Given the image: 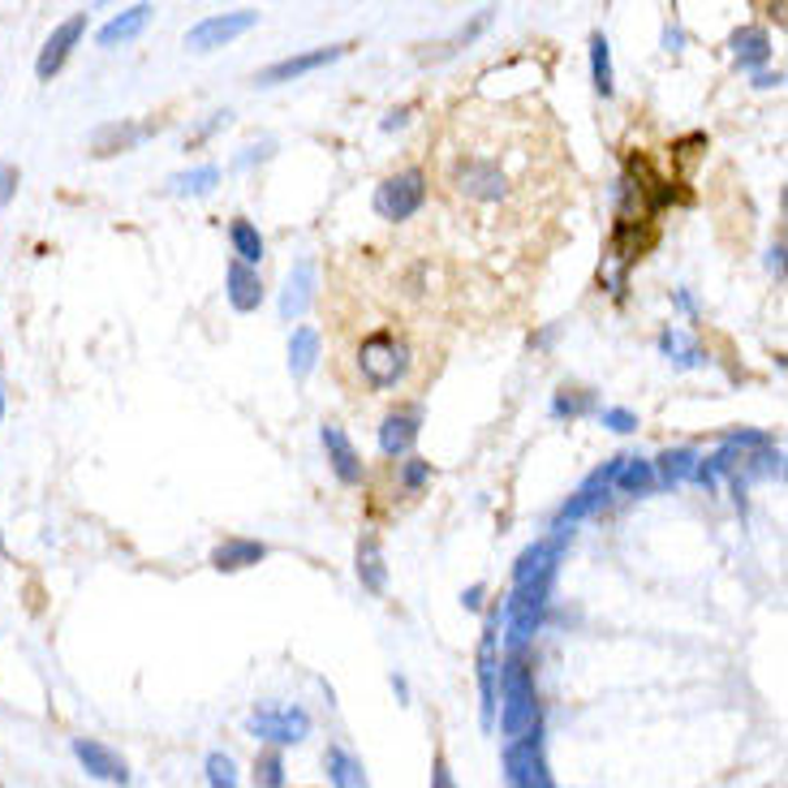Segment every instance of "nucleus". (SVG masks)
Masks as SVG:
<instances>
[{
	"label": "nucleus",
	"mask_w": 788,
	"mask_h": 788,
	"mask_svg": "<svg viewBox=\"0 0 788 788\" xmlns=\"http://www.w3.org/2000/svg\"><path fill=\"white\" fill-rule=\"evenodd\" d=\"M655 487V466L646 457H620V469L612 478V492H625V496H646Z\"/></svg>",
	"instance_id": "obj_23"
},
{
	"label": "nucleus",
	"mask_w": 788,
	"mask_h": 788,
	"mask_svg": "<svg viewBox=\"0 0 788 788\" xmlns=\"http://www.w3.org/2000/svg\"><path fill=\"white\" fill-rule=\"evenodd\" d=\"M224 297H229V306H233L238 315H251V311H259V306H263V297H267L259 267H246V263L229 259V267H224Z\"/></svg>",
	"instance_id": "obj_14"
},
{
	"label": "nucleus",
	"mask_w": 788,
	"mask_h": 788,
	"mask_svg": "<svg viewBox=\"0 0 788 788\" xmlns=\"http://www.w3.org/2000/svg\"><path fill=\"white\" fill-rule=\"evenodd\" d=\"M151 4H130L125 13H117V18H108L104 27H100V48H117V43H130V39H139L147 31V22H151Z\"/></svg>",
	"instance_id": "obj_18"
},
{
	"label": "nucleus",
	"mask_w": 788,
	"mask_h": 788,
	"mask_svg": "<svg viewBox=\"0 0 788 788\" xmlns=\"http://www.w3.org/2000/svg\"><path fill=\"white\" fill-rule=\"evenodd\" d=\"M315 285H320V272H315V259H297L289 267L285 289H281V320L297 323L306 315V306L315 302Z\"/></svg>",
	"instance_id": "obj_13"
},
{
	"label": "nucleus",
	"mask_w": 788,
	"mask_h": 788,
	"mask_svg": "<svg viewBox=\"0 0 788 788\" xmlns=\"http://www.w3.org/2000/svg\"><path fill=\"white\" fill-rule=\"evenodd\" d=\"M354 574H358L362 590H371V595H384V590H388V560H384V547H380V538L375 535L358 538Z\"/></svg>",
	"instance_id": "obj_16"
},
{
	"label": "nucleus",
	"mask_w": 788,
	"mask_h": 788,
	"mask_svg": "<svg viewBox=\"0 0 788 788\" xmlns=\"http://www.w3.org/2000/svg\"><path fill=\"white\" fill-rule=\"evenodd\" d=\"M405 117H410V108H396V112H388V117H384V130H396V125H405Z\"/></svg>",
	"instance_id": "obj_39"
},
{
	"label": "nucleus",
	"mask_w": 788,
	"mask_h": 788,
	"mask_svg": "<svg viewBox=\"0 0 788 788\" xmlns=\"http://www.w3.org/2000/svg\"><path fill=\"white\" fill-rule=\"evenodd\" d=\"M431 788H457V780H453V767H448V758H444V754L431 762Z\"/></svg>",
	"instance_id": "obj_34"
},
{
	"label": "nucleus",
	"mask_w": 788,
	"mask_h": 788,
	"mask_svg": "<svg viewBox=\"0 0 788 788\" xmlns=\"http://www.w3.org/2000/svg\"><path fill=\"white\" fill-rule=\"evenodd\" d=\"M259 560H267V543H259V538H224L220 547L212 552V569L215 574H242V569H251Z\"/></svg>",
	"instance_id": "obj_15"
},
{
	"label": "nucleus",
	"mask_w": 788,
	"mask_h": 788,
	"mask_svg": "<svg viewBox=\"0 0 788 788\" xmlns=\"http://www.w3.org/2000/svg\"><path fill=\"white\" fill-rule=\"evenodd\" d=\"M0 552H4V538H0Z\"/></svg>",
	"instance_id": "obj_42"
},
{
	"label": "nucleus",
	"mask_w": 788,
	"mask_h": 788,
	"mask_svg": "<svg viewBox=\"0 0 788 788\" xmlns=\"http://www.w3.org/2000/svg\"><path fill=\"white\" fill-rule=\"evenodd\" d=\"M590 82H595V91L612 100L616 95V82H612V43L608 36H590Z\"/></svg>",
	"instance_id": "obj_26"
},
{
	"label": "nucleus",
	"mask_w": 788,
	"mask_h": 788,
	"mask_svg": "<svg viewBox=\"0 0 788 788\" xmlns=\"http://www.w3.org/2000/svg\"><path fill=\"white\" fill-rule=\"evenodd\" d=\"M616 469H620V457H612L608 466L595 469V474L577 487L574 496L560 504V513H556V526H552V531H569L574 522L590 517V513H599V508L612 501V478H616Z\"/></svg>",
	"instance_id": "obj_6"
},
{
	"label": "nucleus",
	"mask_w": 788,
	"mask_h": 788,
	"mask_svg": "<svg viewBox=\"0 0 788 788\" xmlns=\"http://www.w3.org/2000/svg\"><path fill=\"white\" fill-rule=\"evenodd\" d=\"M733 57H737V65L741 70H758L771 61V36L762 31V27H741L737 36H733Z\"/></svg>",
	"instance_id": "obj_20"
},
{
	"label": "nucleus",
	"mask_w": 788,
	"mask_h": 788,
	"mask_svg": "<svg viewBox=\"0 0 788 788\" xmlns=\"http://www.w3.org/2000/svg\"><path fill=\"white\" fill-rule=\"evenodd\" d=\"M504 780L508 788H556L547 771V754H543V728L504 746Z\"/></svg>",
	"instance_id": "obj_5"
},
{
	"label": "nucleus",
	"mask_w": 788,
	"mask_h": 788,
	"mask_svg": "<svg viewBox=\"0 0 788 788\" xmlns=\"http://www.w3.org/2000/svg\"><path fill=\"white\" fill-rule=\"evenodd\" d=\"M4 410H9V405H4V393H0V423H4Z\"/></svg>",
	"instance_id": "obj_41"
},
{
	"label": "nucleus",
	"mask_w": 788,
	"mask_h": 788,
	"mask_svg": "<svg viewBox=\"0 0 788 788\" xmlns=\"http://www.w3.org/2000/svg\"><path fill=\"white\" fill-rule=\"evenodd\" d=\"M655 466V483H664V487H681L694 478V466H698V453L694 448H668V453H659V462H650Z\"/></svg>",
	"instance_id": "obj_21"
},
{
	"label": "nucleus",
	"mask_w": 788,
	"mask_h": 788,
	"mask_svg": "<svg viewBox=\"0 0 788 788\" xmlns=\"http://www.w3.org/2000/svg\"><path fill=\"white\" fill-rule=\"evenodd\" d=\"M483 599H487V582H474L469 590H462V608L466 612H478L483 608Z\"/></svg>",
	"instance_id": "obj_35"
},
{
	"label": "nucleus",
	"mask_w": 788,
	"mask_h": 788,
	"mask_svg": "<svg viewBox=\"0 0 788 788\" xmlns=\"http://www.w3.org/2000/svg\"><path fill=\"white\" fill-rule=\"evenodd\" d=\"M754 87H762V91H767V87H780V73H754Z\"/></svg>",
	"instance_id": "obj_40"
},
{
	"label": "nucleus",
	"mask_w": 788,
	"mask_h": 788,
	"mask_svg": "<svg viewBox=\"0 0 788 788\" xmlns=\"http://www.w3.org/2000/svg\"><path fill=\"white\" fill-rule=\"evenodd\" d=\"M423 435V405H410V410H393L384 423H380V453L384 457H410L414 444Z\"/></svg>",
	"instance_id": "obj_12"
},
{
	"label": "nucleus",
	"mask_w": 788,
	"mask_h": 788,
	"mask_svg": "<svg viewBox=\"0 0 788 788\" xmlns=\"http://www.w3.org/2000/svg\"><path fill=\"white\" fill-rule=\"evenodd\" d=\"M246 733L254 741L285 750V746H302L311 737V711L306 707H276V703H259L246 719Z\"/></svg>",
	"instance_id": "obj_3"
},
{
	"label": "nucleus",
	"mask_w": 788,
	"mask_h": 788,
	"mask_svg": "<svg viewBox=\"0 0 788 788\" xmlns=\"http://www.w3.org/2000/svg\"><path fill=\"white\" fill-rule=\"evenodd\" d=\"M70 750L91 780H104V785H121V788L130 785V762L112 750V746L95 741V737H73Z\"/></svg>",
	"instance_id": "obj_9"
},
{
	"label": "nucleus",
	"mask_w": 788,
	"mask_h": 788,
	"mask_svg": "<svg viewBox=\"0 0 788 788\" xmlns=\"http://www.w3.org/2000/svg\"><path fill=\"white\" fill-rule=\"evenodd\" d=\"M87 27H91V13L87 9H78V13H70L52 36H48V43L39 48V61H36V73L39 82H52L57 73L65 70V61H70V52L82 43V36H87Z\"/></svg>",
	"instance_id": "obj_8"
},
{
	"label": "nucleus",
	"mask_w": 788,
	"mask_h": 788,
	"mask_svg": "<svg viewBox=\"0 0 788 788\" xmlns=\"http://www.w3.org/2000/svg\"><path fill=\"white\" fill-rule=\"evenodd\" d=\"M427 483H431V462H423V457H405L401 462V492L405 496H418Z\"/></svg>",
	"instance_id": "obj_31"
},
{
	"label": "nucleus",
	"mask_w": 788,
	"mask_h": 788,
	"mask_svg": "<svg viewBox=\"0 0 788 788\" xmlns=\"http://www.w3.org/2000/svg\"><path fill=\"white\" fill-rule=\"evenodd\" d=\"M18 181H22V173H18L13 164H0V208H9V203H13Z\"/></svg>",
	"instance_id": "obj_33"
},
{
	"label": "nucleus",
	"mask_w": 788,
	"mask_h": 788,
	"mask_svg": "<svg viewBox=\"0 0 788 788\" xmlns=\"http://www.w3.org/2000/svg\"><path fill=\"white\" fill-rule=\"evenodd\" d=\"M341 57H345V43H336V48H315V52H297V57H281V61H272L267 70L254 73V87L297 82V78L323 70V65H332V61H341Z\"/></svg>",
	"instance_id": "obj_10"
},
{
	"label": "nucleus",
	"mask_w": 788,
	"mask_h": 788,
	"mask_svg": "<svg viewBox=\"0 0 788 788\" xmlns=\"http://www.w3.org/2000/svg\"><path fill=\"white\" fill-rule=\"evenodd\" d=\"M586 414H599V396L590 388H560L552 396V418H586Z\"/></svg>",
	"instance_id": "obj_27"
},
{
	"label": "nucleus",
	"mask_w": 788,
	"mask_h": 788,
	"mask_svg": "<svg viewBox=\"0 0 788 788\" xmlns=\"http://www.w3.org/2000/svg\"><path fill=\"white\" fill-rule=\"evenodd\" d=\"M320 440H323V453H327L332 474H336L345 487H358L362 478H366V466H362V453L354 448V440L345 435V427H341V423H323Z\"/></svg>",
	"instance_id": "obj_11"
},
{
	"label": "nucleus",
	"mask_w": 788,
	"mask_h": 788,
	"mask_svg": "<svg viewBox=\"0 0 788 788\" xmlns=\"http://www.w3.org/2000/svg\"><path fill=\"white\" fill-rule=\"evenodd\" d=\"M151 134V125H104L95 134V155H117V151H134Z\"/></svg>",
	"instance_id": "obj_25"
},
{
	"label": "nucleus",
	"mask_w": 788,
	"mask_h": 788,
	"mask_svg": "<svg viewBox=\"0 0 788 788\" xmlns=\"http://www.w3.org/2000/svg\"><path fill=\"white\" fill-rule=\"evenodd\" d=\"M272 155V143H263V147H246L238 160H233V169H251L254 160H267Z\"/></svg>",
	"instance_id": "obj_36"
},
{
	"label": "nucleus",
	"mask_w": 788,
	"mask_h": 788,
	"mask_svg": "<svg viewBox=\"0 0 788 788\" xmlns=\"http://www.w3.org/2000/svg\"><path fill=\"white\" fill-rule=\"evenodd\" d=\"M659 354L668 362H677V366H707V354H703V345L681 332V327H668L664 336H659Z\"/></svg>",
	"instance_id": "obj_24"
},
{
	"label": "nucleus",
	"mask_w": 788,
	"mask_h": 788,
	"mask_svg": "<svg viewBox=\"0 0 788 788\" xmlns=\"http://www.w3.org/2000/svg\"><path fill=\"white\" fill-rule=\"evenodd\" d=\"M254 788H285L289 776H285V754L281 750H259L254 754V771H251Z\"/></svg>",
	"instance_id": "obj_28"
},
{
	"label": "nucleus",
	"mask_w": 788,
	"mask_h": 788,
	"mask_svg": "<svg viewBox=\"0 0 788 788\" xmlns=\"http://www.w3.org/2000/svg\"><path fill=\"white\" fill-rule=\"evenodd\" d=\"M251 27H259V13H254V9L208 13L203 22H194V27L185 31V48H190V52H212V48H224V43H233L238 36H246Z\"/></svg>",
	"instance_id": "obj_7"
},
{
	"label": "nucleus",
	"mask_w": 788,
	"mask_h": 788,
	"mask_svg": "<svg viewBox=\"0 0 788 788\" xmlns=\"http://www.w3.org/2000/svg\"><path fill=\"white\" fill-rule=\"evenodd\" d=\"M410 366H414V358H410V345H405L396 332H388V327L371 332V336L358 345V371L375 393H388V388H396V384L410 375Z\"/></svg>",
	"instance_id": "obj_2"
},
{
	"label": "nucleus",
	"mask_w": 788,
	"mask_h": 788,
	"mask_svg": "<svg viewBox=\"0 0 788 788\" xmlns=\"http://www.w3.org/2000/svg\"><path fill=\"white\" fill-rule=\"evenodd\" d=\"M203 767H208V785L212 788H238V762H233V754L212 750Z\"/></svg>",
	"instance_id": "obj_30"
},
{
	"label": "nucleus",
	"mask_w": 788,
	"mask_h": 788,
	"mask_svg": "<svg viewBox=\"0 0 788 788\" xmlns=\"http://www.w3.org/2000/svg\"><path fill=\"white\" fill-rule=\"evenodd\" d=\"M496 707H501V737L517 741L526 733L543 728L538 719V689H535V668L522 655H504L501 659V681H496Z\"/></svg>",
	"instance_id": "obj_1"
},
{
	"label": "nucleus",
	"mask_w": 788,
	"mask_h": 788,
	"mask_svg": "<svg viewBox=\"0 0 788 788\" xmlns=\"http://www.w3.org/2000/svg\"><path fill=\"white\" fill-rule=\"evenodd\" d=\"M323 771H327V785L332 788H371L362 762L345 746H327L323 750Z\"/></svg>",
	"instance_id": "obj_19"
},
{
	"label": "nucleus",
	"mask_w": 788,
	"mask_h": 788,
	"mask_svg": "<svg viewBox=\"0 0 788 788\" xmlns=\"http://www.w3.org/2000/svg\"><path fill=\"white\" fill-rule=\"evenodd\" d=\"M393 694H396V703H410V681H405L401 673H393Z\"/></svg>",
	"instance_id": "obj_38"
},
{
	"label": "nucleus",
	"mask_w": 788,
	"mask_h": 788,
	"mask_svg": "<svg viewBox=\"0 0 788 788\" xmlns=\"http://www.w3.org/2000/svg\"><path fill=\"white\" fill-rule=\"evenodd\" d=\"M427 173L423 169H401L393 178H384L375 185V215L380 220H410V215L423 212V203H427Z\"/></svg>",
	"instance_id": "obj_4"
},
{
	"label": "nucleus",
	"mask_w": 788,
	"mask_h": 788,
	"mask_svg": "<svg viewBox=\"0 0 788 788\" xmlns=\"http://www.w3.org/2000/svg\"><path fill=\"white\" fill-rule=\"evenodd\" d=\"M320 354H323V336L315 327H293V336H289V375L302 384L315 366H320Z\"/></svg>",
	"instance_id": "obj_17"
},
{
	"label": "nucleus",
	"mask_w": 788,
	"mask_h": 788,
	"mask_svg": "<svg viewBox=\"0 0 788 788\" xmlns=\"http://www.w3.org/2000/svg\"><path fill=\"white\" fill-rule=\"evenodd\" d=\"M599 423L616 435H634L638 431V414L634 410H625V405H608V410H599Z\"/></svg>",
	"instance_id": "obj_32"
},
{
	"label": "nucleus",
	"mask_w": 788,
	"mask_h": 788,
	"mask_svg": "<svg viewBox=\"0 0 788 788\" xmlns=\"http://www.w3.org/2000/svg\"><path fill=\"white\" fill-rule=\"evenodd\" d=\"M229 242H233V259H238V263H246V267H259V263H263V254H267V246H263V233L254 229L246 215H238V220L229 224Z\"/></svg>",
	"instance_id": "obj_22"
},
{
	"label": "nucleus",
	"mask_w": 788,
	"mask_h": 788,
	"mask_svg": "<svg viewBox=\"0 0 788 788\" xmlns=\"http://www.w3.org/2000/svg\"><path fill=\"white\" fill-rule=\"evenodd\" d=\"M215 181H220V169H215V164H199V169H190V173L169 178V190H173V194H208Z\"/></svg>",
	"instance_id": "obj_29"
},
{
	"label": "nucleus",
	"mask_w": 788,
	"mask_h": 788,
	"mask_svg": "<svg viewBox=\"0 0 788 788\" xmlns=\"http://www.w3.org/2000/svg\"><path fill=\"white\" fill-rule=\"evenodd\" d=\"M673 302H677V306H681L685 315H698V306H694V297H689V293H685V289H673Z\"/></svg>",
	"instance_id": "obj_37"
}]
</instances>
